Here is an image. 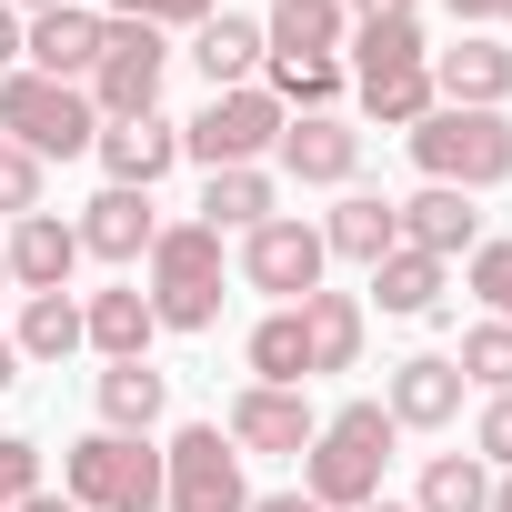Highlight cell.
<instances>
[{"mask_svg": "<svg viewBox=\"0 0 512 512\" xmlns=\"http://www.w3.org/2000/svg\"><path fill=\"white\" fill-rule=\"evenodd\" d=\"M21 512H81V502H71V492H31Z\"/></svg>", "mask_w": 512, "mask_h": 512, "instance_id": "cell-43", "label": "cell"}, {"mask_svg": "<svg viewBox=\"0 0 512 512\" xmlns=\"http://www.w3.org/2000/svg\"><path fill=\"white\" fill-rule=\"evenodd\" d=\"M151 292H91L81 302V342L101 352V362H151Z\"/></svg>", "mask_w": 512, "mask_h": 512, "instance_id": "cell-20", "label": "cell"}, {"mask_svg": "<svg viewBox=\"0 0 512 512\" xmlns=\"http://www.w3.org/2000/svg\"><path fill=\"white\" fill-rule=\"evenodd\" d=\"M211 11H221V0H111V21H141V31H171V21L201 31Z\"/></svg>", "mask_w": 512, "mask_h": 512, "instance_id": "cell-36", "label": "cell"}, {"mask_svg": "<svg viewBox=\"0 0 512 512\" xmlns=\"http://www.w3.org/2000/svg\"><path fill=\"white\" fill-rule=\"evenodd\" d=\"M272 151H282L292 181H352V171H362V131H352L342 111H292Z\"/></svg>", "mask_w": 512, "mask_h": 512, "instance_id": "cell-11", "label": "cell"}, {"mask_svg": "<svg viewBox=\"0 0 512 512\" xmlns=\"http://www.w3.org/2000/svg\"><path fill=\"white\" fill-rule=\"evenodd\" d=\"M161 71H171L161 31H141V21H101V61H91V111H101V121H141V111H161Z\"/></svg>", "mask_w": 512, "mask_h": 512, "instance_id": "cell-8", "label": "cell"}, {"mask_svg": "<svg viewBox=\"0 0 512 512\" xmlns=\"http://www.w3.org/2000/svg\"><path fill=\"white\" fill-rule=\"evenodd\" d=\"M0 262H11V282H21V292H71L81 231H71L61 211H21V221H11V251H0Z\"/></svg>", "mask_w": 512, "mask_h": 512, "instance_id": "cell-16", "label": "cell"}, {"mask_svg": "<svg viewBox=\"0 0 512 512\" xmlns=\"http://www.w3.org/2000/svg\"><path fill=\"white\" fill-rule=\"evenodd\" d=\"M251 382H282V392H302V382H312V342H302V302H282L272 322H251Z\"/></svg>", "mask_w": 512, "mask_h": 512, "instance_id": "cell-25", "label": "cell"}, {"mask_svg": "<svg viewBox=\"0 0 512 512\" xmlns=\"http://www.w3.org/2000/svg\"><path fill=\"white\" fill-rule=\"evenodd\" d=\"M362 512H412V502H362Z\"/></svg>", "mask_w": 512, "mask_h": 512, "instance_id": "cell-47", "label": "cell"}, {"mask_svg": "<svg viewBox=\"0 0 512 512\" xmlns=\"http://www.w3.org/2000/svg\"><path fill=\"white\" fill-rule=\"evenodd\" d=\"M272 61H332L342 41V0H272Z\"/></svg>", "mask_w": 512, "mask_h": 512, "instance_id": "cell-24", "label": "cell"}, {"mask_svg": "<svg viewBox=\"0 0 512 512\" xmlns=\"http://www.w3.org/2000/svg\"><path fill=\"white\" fill-rule=\"evenodd\" d=\"M201 221H211V231H262V221H272V171H211Z\"/></svg>", "mask_w": 512, "mask_h": 512, "instance_id": "cell-30", "label": "cell"}, {"mask_svg": "<svg viewBox=\"0 0 512 512\" xmlns=\"http://www.w3.org/2000/svg\"><path fill=\"white\" fill-rule=\"evenodd\" d=\"M412 161H422V181H442V191H492V181H512V121L502 111H422L412 131Z\"/></svg>", "mask_w": 512, "mask_h": 512, "instance_id": "cell-2", "label": "cell"}, {"mask_svg": "<svg viewBox=\"0 0 512 512\" xmlns=\"http://www.w3.org/2000/svg\"><path fill=\"white\" fill-rule=\"evenodd\" d=\"M362 111H372L382 131H412L422 111H442V91H432V61H422V71H402V81H372V91H362Z\"/></svg>", "mask_w": 512, "mask_h": 512, "instance_id": "cell-32", "label": "cell"}, {"mask_svg": "<svg viewBox=\"0 0 512 512\" xmlns=\"http://www.w3.org/2000/svg\"><path fill=\"white\" fill-rule=\"evenodd\" d=\"M101 171L121 181V191H151L171 161H181V121H161V111H141V121H101Z\"/></svg>", "mask_w": 512, "mask_h": 512, "instance_id": "cell-14", "label": "cell"}, {"mask_svg": "<svg viewBox=\"0 0 512 512\" xmlns=\"http://www.w3.org/2000/svg\"><path fill=\"white\" fill-rule=\"evenodd\" d=\"M61 492L81 512H161V452L141 432H81L61 452Z\"/></svg>", "mask_w": 512, "mask_h": 512, "instance_id": "cell-5", "label": "cell"}, {"mask_svg": "<svg viewBox=\"0 0 512 512\" xmlns=\"http://www.w3.org/2000/svg\"><path fill=\"white\" fill-rule=\"evenodd\" d=\"M352 21H412V0H352Z\"/></svg>", "mask_w": 512, "mask_h": 512, "instance_id": "cell-40", "label": "cell"}, {"mask_svg": "<svg viewBox=\"0 0 512 512\" xmlns=\"http://www.w3.org/2000/svg\"><path fill=\"white\" fill-rule=\"evenodd\" d=\"M221 432H231V452H312L322 412H312L302 392H282V382H241Z\"/></svg>", "mask_w": 512, "mask_h": 512, "instance_id": "cell-10", "label": "cell"}, {"mask_svg": "<svg viewBox=\"0 0 512 512\" xmlns=\"http://www.w3.org/2000/svg\"><path fill=\"white\" fill-rule=\"evenodd\" d=\"M432 91H442L452 111H502V101H512V51H502L492 31H472V41L432 51Z\"/></svg>", "mask_w": 512, "mask_h": 512, "instance_id": "cell-12", "label": "cell"}, {"mask_svg": "<svg viewBox=\"0 0 512 512\" xmlns=\"http://www.w3.org/2000/svg\"><path fill=\"white\" fill-rule=\"evenodd\" d=\"M21 61H31L41 81H91V61H101V21H91V11H41V21L21 31Z\"/></svg>", "mask_w": 512, "mask_h": 512, "instance_id": "cell-19", "label": "cell"}, {"mask_svg": "<svg viewBox=\"0 0 512 512\" xmlns=\"http://www.w3.org/2000/svg\"><path fill=\"white\" fill-rule=\"evenodd\" d=\"M432 61V41H422V21H362L352 31V81L372 91V81H402V71H422Z\"/></svg>", "mask_w": 512, "mask_h": 512, "instance_id": "cell-23", "label": "cell"}, {"mask_svg": "<svg viewBox=\"0 0 512 512\" xmlns=\"http://www.w3.org/2000/svg\"><path fill=\"white\" fill-rule=\"evenodd\" d=\"M492 512H512V472H502V482H492Z\"/></svg>", "mask_w": 512, "mask_h": 512, "instance_id": "cell-46", "label": "cell"}, {"mask_svg": "<svg viewBox=\"0 0 512 512\" xmlns=\"http://www.w3.org/2000/svg\"><path fill=\"white\" fill-rule=\"evenodd\" d=\"M412 512H492V472H482V452H432Z\"/></svg>", "mask_w": 512, "mask_h": 512, "instance_id": "cell-29", "label": "cell"}, {"mask_svg": "<svg viewBox=\"0 0 512 512\" xmlns=\"http://www.w3.org/2000/svg\"><path fill=\"white\" fill-rule=\"evenodd\" d=\"M322 221H292V211H272L262 231H241V282L251 292H272V302H302V292H322Z\"/></svg>", "mask_w": 512, "mask_h": 512, "instance_id": "cell-9", "label": "cell"}, {"mask_svg": "<svg viewBox=\"0 0 512 512\" xmlns=\"http://www.w3.org/2000/svg\"><path fill=\"white\" fill-rule=\"evenodd\" d=\"M392 221H402V251H432V262H452V251H472V241H482L472 191H442V181H422L412 201H392Z\"/></svg>", "mask_w": 512, "mask_h": 512, "instance_id": "cell-13", "label": "cell"}, {"mask_svg": "<svg viewBox=\"0 0 512 512\" xmlns=\"http://www.w3.org/2000/svg\"><path fill=\"white\" fill-rule=\"evenodd\" d=\"M282 121H292V111H282L262 81L211 91V111L181 121V161H201V171H262V151L282 141Z\"/></svg>", "mask_w": 512, "mask_h": 512, "instance_id": "cell-7", "label": "cell"}, {"mask_svg": "<svg viewBox=\"0 0 512 512\" xmlns=\"http://www.w3.org/2000/svg\"><path fill=\"white\" fill-rule=\"evenodd\" d=\"M0 211H11V221L41 211V161H31L21 141H0Z\"/></svg>", "mask_w": 512, "mask_h": 512, "instance_id": "cell-37", "label": "cell"}, {"mask_svg": "<svg viewBox=\"0 0 512 512\" xmlns=\"http://www.w3.org/2000/svg\"><path fill=\"white\" fill-rule=\"evenodd\" d=\"M191 61H201V81H211V91H241V81H262L272 41H262V21H241V11H211V21L191 31Z\"/></svg>", "mask_w": 512, "mask_h": 512, "instance_id": "cell-18", "label": "cell"}, {"mask_svg": "<svg viewBox=\"0 0 512 512\" xmlns=\"http://www.w3.org/2000/svg\"><path fill=\"white\" fill-rule=\"evenodd\" d=\"M251 512H322V502H312V492H262Z\"/></svg>", "mask_w": 512, "mask_h": 512, "instance_id": "cell-42", "label": "cell"}, {"mask_svg": "<svg viewBox=\"0 0 512 512\" xmlns=\"http://www.w3.org/2000/svg\"><path fill=\"white\" fill-rule=\"evenodd\" d=\"M71 231H81V251H101V262H151V241H161L151 191H121V181H111V191H101Z\"/></svg>", "mask_w": 512, "mask_h": 512, "instance_id": "cell-17", "label": "cell"}, {"mask_svg": "<svg viewBox=\"0 0 512 512\" xmlns=\"http://www.w3.org/2000/svg\"><path fill=\"white\" fill-rule=\"evenodd\" d=\"M161 512H251V482L221 422H181L161 442Z\"/></svg>", "mask_w": 512, "mask_h": 512, "instance_id": "cell-6", "label": "cell"}, {"mask_svg": "<svg viewBox=\"0 0 512 512\" xmlns=\"http://www.w3.org/2000/svg\"><path fill=\"white\" fill-rule=\"evenodd\" d=\"M11 11H21V21H41V11H81V0H11Z\"/></svg>", "mask_w": 512, "mask_h": 512, "instance_id": "cell-44", "label": "cell"}, {"mask_svg": "<svg viewBox=\"0 0 512 512\" xmlns=\"http://www.w3.org/2000/svg\"><path fill=\"white\" fill-rule=\"evenodd\" d=\"M0 292H11V262H0Z\"/></svg>", "mask_w": 512, "mask_h": 512, "instance_id": "cell-48", "label": "cell"}, {"mask_svg": "<svg viewBox=\"0 0 512 512\" xmlns=\"http://www.w3.org/2000/svg\"><path fill=\"white\" fill-rule=\"evenodd\" d=\"M11 352H21V362H71V352H81V302H71V292H31Z\"/></svg>", "mask_w": 512, "mask_h": 512, "instance_id": "cell-27", "label": "cell"}, {"mask_svg": "<svg viewBox=\"0 0 512 512\" xmlns=\"http://www.w3.org/2000/svg\"><path fill=\"white\" fill-rule=\"evenodd\" d=\"M151 322L161 332H211L221 322V231L211 221H171L151 241Z\"/></svg>", "mask_w": 512, "mask_h": 512, "instance_id": "cell-3", "label": "cell"}, {"mask_svg": "<svg viewBox=\"0 0 512 512\" xmlns=\"http://www.w3.org/2000/svg\"><path fill=\"white\" fill-rule=\"evenodd\" d=\"M21 31H31V21L11 11V0H0V71H21Z\"/></svg>", "mask_w": 512, "mask_h": 512, "instance_id": "cell-39", "label": "cell"}, {"mask_svg": "<svg viewBox=\"0 0 512 512\" xmlns=\"http://www.w3.org/2000/svg\"><path fill=\"white\" fill-rule=\"evenodd\" d=\"M322 251H342V262H382V251H402V221H392V201L382 191H342V211L322 221Z\"/></svg>", "mask_w": 512, "mask_h": 512, "instance_id": "cell-21", "label": "cell"}, {"mask_svg": "<svg viewBox=\"0 0 512 512\" xmlns=\"http://www.w3.org/2000/svg\"><path fill=\"white\" fill-rule=\"evenodd\" d=\"M302 342H312V372H352L362 362V302L352 292H302Z\"/></svg>", "mask_w": 512, "mask_h": 512, "instance_id": "cell-22", "label": "cell"}, {"mask_svg": "<svg viewBox=\"0 0 512 512\" xmlns=\"http://www.w3.org/2000/svg\"><path fill=\"white\" fill-rule=\"evenodd\" d=\"M452 372L482 382V392H512V322H472L462 352H452Z\"/></svg>", "mask_w": 512, "mask_h": 512, "instance_id": "cell-33", "label": "cell"}, {"mask_svg": "<svg viewBox=\"0 0 512 512\" xmlns=\"http://www.w3.org/2000/svg\"><path fill=\"white\" fill-rule=\"evenodd\" d=\"M161 402H171V382H161L151 362H111V372H101V432H151Z\"/></svg>", "mask_w": 512, "mask_h": 512, "instance_id": "cell-28", "label": "cell"}, {"mask_svg": "<svg viewBox=\"0 0 512 512\" xmlns=\"http://www.w3.org/2000/svg\"><path fill=\"white\" fill-rule=\"evenodd\" d=\"M462 282L492 302V322H512V241H472L462 251Z\"/></svg>", "mask_w": 512, "mask_h": 512, "instance_id": "cell-34", "label": "cell"}, {"mask_svg": "<svg viewBox=\"0 0 512 512\" xmlns=\"http://www.w3.org/2000/svg\"><path fill=\"white\" fill-rule=\"evenodd\" d=\"M382 412H392L402 432H442V422L462 412V372H452V352H412V362H392Z\"/></svg>", "mask_w": 512, "mask_h": 512, "instance_id": "cell-15", "label": "cell"}, {"mask_svg": "<svg viewBox=\"0 0 512 512\" xmlns=\"http://www.w3.org/2000/svg\"><path fill=\"white\" fill-rule=\"evenodd\" d=\"M392 412L382 402H342L322 432H312V452H302V492L322 502V512H362V502H382V462H392Z\"/></svg>", "mask_w": 512, "mask_h": 512, "instance_id": "cell-1", "label": "cell"}, {"mask_svg": "<svg viewBox=\"0 0 512 512\" xmlns=\"http://www.w3.org/2000/svg\"><path fill=\"white\" fill-rule=\"evenodd\" d=\"M472 442H482V462H502V472H512V392H492V402H482V432H472Z\"/></svg>", "mask_w": 512, "mask_h": 512, "instance_id": "cell-38", "label": "cell"}, {"mask_svg": "<svg viewBox=\"0 0 512 512\" xmlns=\"http://www.w3.org/2000/svg\"><path fill=\"white\" fill-rule=\"evenodd\" d=\"M372 302L392 322H422L442 302V262H432V251H382V262H372Z\"/></svg>", "mask_w": 512, "mask_h": 512, "instance_id": "cell-26", "label": "cell"}, {"mask_svg": "<svg viewBox=\"0 0 512 512\" xmlns=\"http://www.w3.org/2000/svg\"><path fill=\"white\" fill-rule=\"evenodd\" d=\"M41 492V442H21V432H0V512H21Z\"/></svg>", "mask_w": 512, "mask_h": 512, "instance_id": "cell-35", "label": "cell"}, {"mask_svg": "<svg viewBox=\"0 0 512 512\" xmlns=\"http://www.w3.org/2000/svg\"><path fill=\"white\" fill-rule=\"evenodd\" d=\"M452 21H512V0H452Z\"/></svg>", "mask_w": 512, "mask_h": 512, "instance_id": "cell-41", "label": "cell"}, {"mask_svg": "<svg viewBox=\"0 0 512 512\" xmlns=\"http://www.w3.org/2000/svg\"><path fill=\"white\" fill-rule=\"evenodd\" d=\"M0 141H21L31 161H71L101 141V111L81 81H41V71H0Z\"/></svg>", "mask_w": 512, "mask_h": 512, "instance_id": "cell-4", "label": "cell"}, {"mask_svg": "<svg viewBox=\"0 0 512 512\" xmlns=\"http://www.w3.org/2000/svg\"><path fill=\"white\" fill-rule=\"evenodd\" d=\"M262 71H272L262 91H272L282 111H292V101H302V111H332V101H342V61H262Z\"/></svg>", "mask_w": 512, "mask_h": 512, "instance_id": "cell-31", "label": "cell"}, {"mask_svg": "<svg viewBox=\"0 0 512 512\" xmlns=\"http://www.w3.org/2000/svg\"><path fill=\"white\" fill-rule=\"evenodd\" d=\"M21 382V352H11V332H0V392H11Z\"/></svg>", "mask_w": 512, "mask_h": 512, "instance_id": "cell-45", "label": "cell"}]
</instances>
